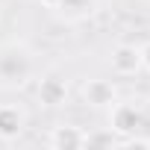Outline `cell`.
Listing matches in <instances>:
<instances>
[{
  "label": "cell",
  "instance_id": "cell-1",
  "mask_svg": "<svg viewBox=\"0 0 150 150\" xmlns=\"http://www.w3.org/2000/svg\"><path fill=\"white\" fill-rule=\"evenodd\" d=\"M33 53L24 44H3L0 47V88H21L33 77Z\"/></svg>",
  "mask_w": 150,
  "mask_h": 150
},
{
  "label": "cell",
  "instance_id": "cell-2",
  "mask_svg": "<svg viewBox=\"0 0 150 150\" xmlns=\"http://www.w3.org/2000/svg\"><path fill=\"white\" fill-rule=\"evenodd\" d=\"M141 127H144V112H141L138 103H132V100H115L109 106V129L118 138L132 135Z\"/></svg>",
  "mask_w": 150,
  "mask_h": 150
},
{
  "label": "cell",
  "instance_id": "cell-3",
  "mask_svg": "<svg viewBox=\"0 0 150 150\" xmlns=\"http://www.w3.org/2000/svg\"><path fill=\"white\" fill-rule=\"evenodd\" d=\"M68 80L62 77V74H56V71H50V74H44V77L38 80V86H35V97H38V103L41 106H47V109H59V106H65L68 103Z\"/></svg>",
  "mask_w": 150,
  "mask_h": 150
},
{
  "label": "cell",
  "instance_id": "cell-4",
  "mask_svg": "<svg viewBox=\"0 0 150 150\" xmlns=\"http://www.w3.org/2000/svg\"><path fill=\"white\" fill-rule=\"evenodd\" d=\"M109 68L115 77H135V74L144 68L141 65V47L135 44H118L109 53Z\"/></svg>",
  "mask_w": 150,
  "mask_h": 150
},
{
  "label": "cell",
  "instance_id": "cell-5",
  "mask_svg": "<svg viewBox=\"0 0 150 150\" xmlns=\"http://www.w3.org/2000/svg\"><path fill=\"white\" fill-rule=\"evenodd\" d=\"M83 100H86V106H91V109H109V106L118 100V88H115L112 80L94 77V80H86V83H83Z\"/></svg>",
  "mask_w": 150,
  "mask_h": 150
},
{
  "label": "cell",
  "instance_id": "cell-6",
  "mask_svg": "<svg viewBox=\"0 0 150 150\" xmlns=\"http://www.w3.org/2000/svg\"><path fill=\"white\" fill-rule=\"evenodd\" d=\"M24 127H27V115H24L21 106H15V103H0V141L9 144V141L21 138Z\"/></svg>",
  "mask_w": 150,
  "mask_h": 150
},
{
  "label": "cell",
  "instance_id": "cell-7",
  "mask_svg": "<svg viewBox=\"0 0 150 150\" xmlns=\"http://www.w3.org/2000/svg\"><path fill=\"white\" fill-rule=\"evenodd\" d=\"M47 144L56 150H80L86 147V129L77 124H56L47 135Z\"/></svg>",
  "mask_w": 150,
  "mask_h": 150
},
{
  "label": "cell",
  "instance_id": "cell-8",
  "mask_svg": "<svg viewBox=\"0 0 150 150\" xmlns=\"http://www.w3.org/2000/svg\"><path fill=\"white\" fill-rule=\"evenodd\" d=\"M86 147H118V135L106 127V132H86Z\"/></svg>",
  "mask_w": 150,
  "mask_h": 150
},
{
  "label": "cell",
  "instance_id": "cell-9",
  "mask_svg": "<svg viewBox=\"0 0 150 150\" xmlns=\"http://www.w3.org/2000/svg\"><path fill=\"white\" fill-rule=\"evenodd\" d=\"M118 147H141V150H150V135H141V129H138L132 135L118 138Z\"/></svg>",
  "mask_w": 150,
  "mask_h": 150
},
{
  "label": "cell",
  "instance_id": "cell-10",
  "mask_svg": "<svg viewBox=\"0 0 150 150\" xmlns=\"http://www.w3.org/2000/svg\"><path fill=\"white\" fill-rule=\"evenodd\" d=\"M141 65H144V68L150 71V41H147V44L141 47Z\"/></svg>",
  "mask_w": 150,
  "mask_h": 150
},
{
  "label": "cell",
  "instance_id": "cell-11",
  "mask_svg": "<svg viewBox=\"0 0 150 150\" xmlns=\"http://www.w3.org/2000/svg\"><path fill=\"white\" fill-rule=\"evenodd\" d=\"M35 3H38V6H44V9H59L65 0H35Z\"/></svg>",
  "mask_w": 150,
  "mask_h": 150
}]
</instances>
